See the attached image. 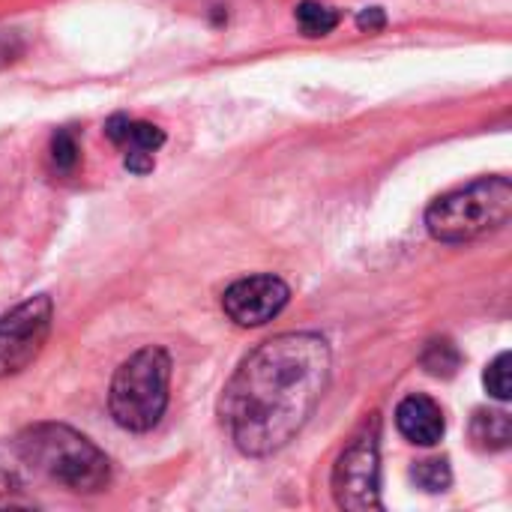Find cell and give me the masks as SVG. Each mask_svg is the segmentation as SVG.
<instances>
[{"instance_id": "obj_16", "label": "cell", "mask_w": 512, "mask_h": 512, "mask_svg": "<svg viewBox=\"0 0 512 512\" xmlns=\"http://www.w3.org/2000/svg\"><path fill=\"white\" fill-rule=\"evenodd\" d=\"M51 162L57 171H72L78 165V141L69 129H60L51 138Z\"/></svg>"}, {"instance_id": "obj_15", "label": "cell", "mask_w": 512, "mask_h": 512, "mask_svg": "<svg viewBox=\"0 0 512 512\" xmlns=\"http://www.w3.org/2000/svg\"><path fill=\"white\" fill-rule=\"evenodd\" d=\"M486 390L498 399V402H507L510 399V354H498L489 369H486Z\"/></svg>"}, {"instance_id": "obj_10", "label": "cell", "mask_w": 512, "mask_h": 512, "mask_svg": "<svg viewBox=\"0 0 512 512\" xmlns=\"http://www.w3.org/2000/svg\"><path fill=\"white\" fill-rule=\"evenodd\" d=\"M471 441L477 450L498 453L507 450L512 441V423L504 411H477L471 420Z\"/></svg>"}, {"instance_id": "obj_14", "label": "cell", "mask_w": 512, "mask_h": 512, "mask_svg": "<svg viewBox=\"0 0 512 512\" xmlns=\"http://www.w3.org/2000/svg\"><path fill=\"white\" fill-rule=\"evenodd\" d=\"M24 459L18 456L15 444H0V498L21 492L24 486Z\"/></svg>"}, {"instance_id": "obj_2", "label": "cell", "mask_w": 512, "mask_h": 512, "mask_svg": "<svg viewBox=\"0 0 512 512\" xmlns=\"http://www.w3.org/2000/svg\"><path fill=\"white\" fill-rule=\"evenodd\" d=\"M12 444L33 474H42L69 492L90 495L105 489L111 480L108 456L69 426L39 423L24 429Z\"/></svg>"}, {"instance_id": "obj_13", "label": "cell", "mask_w": 512, "mask_h": 512, "mask_svg": "<svg viewBox=\"0 0 512 512\" xmlns=\"http://www.w3.org/2000/svg\"><path fill=\"white\" fill-rule=\"evenodd\" d=\"M414 483L432 495L438 492H447L450 483H453V471H450V462L447 459H426V462H417L414 471H411Z\"/></svg>"}, {"instance_id": "obj_17", "label": "cell", "mask_w": 512, "mask_h": 512, "mask_svg": "<svg viewBox=\"0 0 512 512\" xmlns=\"http://www.w3.org/2000/svg\"><path fill=\"white\" fill-rule=\"evenodd\" d=\"M123 165L132 174H147V171H153V153H147V150H126Z\"/></svg>"}, {"instance_id": "obj_12", "label": "cell", "mask_w": 512, "mask_h": 512, "mask_svg": "<svg viewBox=\"0 0 512 512\" xmlns=\"http://www.w3.org/2000/svg\"><path fill=\"white\" fill-rule=\"evenodd\" d=\"M297 24L306 36H327L330 30H336L339 24V12L333 6H324V3H315V0H306L297 6Z\"/></svg>"}, {"instance_id": "obj_9", "label": "cell", "mask_w": 512, "mask_h": 512, "mask_svg": "<svg viewBox=\"0 0 512 512\" xmlns=\"http://www.w3.org/2000/svg\"><path fill=\"white\" fill-rule=\"evenodd\" d=\"M105 135L123 147V150H147V153H156L162 144H165V132L153 123H144V120H129L123 114L111 117L105 123Z\"/></svg>"}, {"instance_id": "obj_11", "label": "cell", "mask_w": 512, "mask_h": 512, "mask_svg": "<svg viewBox=\"0 0 512 512\" xmlns=\"http://www.w3.org/2000/svg\"><path fill=\"white\" fill-rule=\"evenodd\" d=\"M462 366V354L450 339H432L423 351V369L435 378H453Z\"/></svg>"}, {"instance_id": "obj_19", "label": "cell", "mask_w": 512, "mask_h": 512, "mask_svg": "<svg viewBox=\"0 0 512 512\" xmlns=\"http://www.w3.org/2000/svg\"><path fill=\"white\" fill-rule=\"evenodd\" d=\"M9 60H15V45H12V39L0 36V66H6Z\"/></svg>"}, {"instance_id": "obj_3", "label": "cell", "mask_w": 512, "mask_h": 512, "mask_svg": "<svg viewBox=\"0 0 512 512\" xmlns=\"http://www.w3.org/2000/svg\"><path fill=\"white\" fill-rule=\"evenodd\" d=\"M510 216V177H486L438 198L426 210V228L441 243H468L504 228Z\"/></svg>"}, {"instance_id": "obj_18", "label": "cell", "mask_w": 512, "mask_h": 512, "mask_svg": "<svg viewBox=\"0 0 512 512\" xmlns=\"http://www.w3.org/2000/svg\"><path fill=\"white\" fill-rule=\"evenodd\" d=\"M357 24H360V30L375 33V30H381V27L387 24V18H384V12H381L378 6H372V9H363V12H360Z\"/></svg>"}, {"instance_id": "obj_6", "label": "cell", "mask_w": 512, "mask_h": 512, "mask_svg": "<svg viewBox=\"0 0 512 512\" xmlns=\"http://www.w3.org/2000/svg\"><path fill=\"white\" fill-rule=\"evenodd\" d=\"M54 303L48 294H36L6 315H0V378L27 369L48 342Z\"/></svg>"}, {"instance_id": "obj_5", "label": "cell", "mask_w": 512, "mask_h": 512, "mask_svg": "<svg viewBox=\"0 0 512 512\" xmlns=\"http://www.w3.org/2000/svg\"><path fill=\"white\" fill-rule=\"evenodd\" d=\"M381 420L372 414V420L363 423V429L354 435V441L342 450L336 468H333V498L342 510L366 512L381 510V459H378V432Z\"/></svg>"}, {"instance_id": "obj_1", "label": "cell", "mask_w": 512, "mask_h": 512, "mask_svg": "<svg viewBox=\"0 0 512 512\" xmlns=\"http://www.w3.org/2000/svg\"><path fill=\"white\" fill-rule=\"evenodd\" d=\"M333 354L318 333H282L258 345L231 375L219 417L231 444L252 459L288 447L330 381Z\"/></svg>"}, {"instance_id": "obj_4", "label": "cell", "mask_w": 512, "mask_h": 512, "mask_svg": "<svg viewBox=\"0 0 512 512\" xmlns=\"http://www.w3.org/2000/svg\"><path fill=\"white\" fill-rule=\"evenodd\" d=\"M168 381H171V357L159 345H147L135 351L114 372L108 390V408L120 429L126 432H150L168 405Z\"/></svg>"}, {"instance_id": "obj_7", "label": "cell", "mask_w": 512, "mask_h": 512, "mask_svg": "<svg viewBox=\"0 0 512 512\" xmlns=\"http://www.w3.org/2000/svg\"><path fill=\"white\" fill-rule=\"evenodd\" d=\"M288 297L291 288L279 276L261 273L234 282L222 297V309L240 327H261L288 306Z\"/></svg>"}, {"instance_id": "obj_8", "label": "cell", "mask_w": 512, "mask_h": 512, "mask_svg": "<svg viewBox=\"0 0 512 512\" xmlns=\"http://www.w3.org/2000/svg\"><path fill=\"white\" fill-rule=\"evenodd\" d=\"M396 426L399 432L420 447H435L444 438V411L429 396H408L396 408Z\"/></svg>"}]
</instances>
